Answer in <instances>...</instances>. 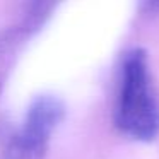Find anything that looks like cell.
Segmentation results:
<instances>
[{
    "instance_id": "1",
    "label": "cell",
    "mask_w": 159,
    "mask_h": 159,
    "mask_svg": "<svg viewBox=\"0 0 159 159\" xmlns=\"http://www.w3.org/2000/svg\"><path fill=\"white\" fill-rule=\"evenodd\" d=\"M115 123L137 140H152L159 134V99L152 86L147 53L140 46L130 48L121 58Z\"/></svg>"
},
{
    "instance_id": "2",
    "label": "cell",
    "mask_w": 159,
    "mask_h": 159,
    "mask_svg": "<svg viewBox=\"0 0 159 159\" xmlns=\"http://www.w3.org/2000/svg\"><path fill=\"white\" fill-rule=\"evenodd\" d=\"M65 115L63 101L53 94H39L31 101L21 128L7 139L5 159H43L55 127Z\"/></svg>"
}]
</instances>
